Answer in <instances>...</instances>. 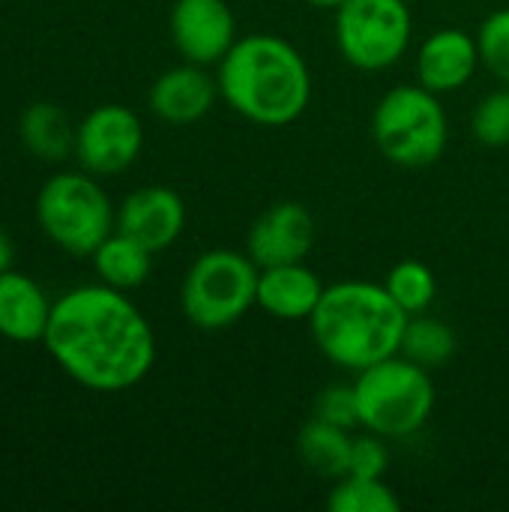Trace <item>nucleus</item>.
I'll return each instance as SVG.
<instances>
[{
	"instance_id": "nucleus-1",
	"label": "nucleus",
	"mask_w": 509,
	"mask_h": 512,
	"mask_svg": "<svg viewBox=\"0 0 509 512\" xmlns=\"http://www.w3.org/2000/svg\"><path fill=\"white\" fill-rule=\"evenodd\" d=\"M45 348L87 390L123 393L156 363V336L144 312L111 285H81L51 306Z\"/></svg>"
},
{
	"instance_id": "nucleus-2",
	"label": "nucleus",
	"mask_w": 509,
	"mask_h": 512,
	"mask_svg": "<svg viewBox=\"0 0 509 512\" xmlns=\"http://www.w3.org/2000/svg\"><path fill=\"white\" fill-rule=\"evenodd\" d=\"M219 93L225 105L258 126H288L300 120L312 99L306 57L282 36L249 33L219 60Z\"/></svg>"
},
{
	"instance_id": "nucleus-3",
	"label": "nucleus",
	"mask_w": 509,
	"mask_h": 512,
	"mask_svg": "<svg viewBox=\"0 0 509 512\" xmlns=\"http://www.w3.org/2000/svg\"><path fill=\"white\" fill-rule=\"evenodd\" d=\"M408 315L390 297L384 282H336L327 285L309 330L318 351L345 372H363L399 354Z\"/></svg>"
},
{
	"instance_id": "nucleus-4",
	"label": "nucleus",
	"mask_w": 509,
	"mask_h": 512,
	"mask_svg": "<svg viewBox=\"0 0 509 512\" xmlns=\"http://www.w3.org/2000/svg\"><path fill=\"white\" fill-rule=\"evenodd\" d=\"M360 426L387 441L417 435L435 411L432 372L393 354L354 378Z\"/></svg>"
},
{
	"instance_id": "nucleus-5",
	"label": "nucleus",
	"mask_w": 509,
	"mask_h": 512,
	"mask_svg": "<svg viewBox=\"0 0 509 512\" xmlns=\"http://www.w3.org/2000/svg\"><path fill=\"white\" fill-rule=\"evenodd\" d=\"M372 138L378 153L399 168L435 165L450 141V120L441 96L423 84L387 90L372 111Z\"/></svg>"
},
{
	"instance_id": "nucleus-6",
	"label": "nucleus",
	"mask_w": 509,
	"mask_h": 512,
	"mask_svg": "<svg viewBox=\"0 0 509 512\" xmlns=\"http://www.w3.org/2000/svg\"><path fill=\"white\" fill-rule=\"evenodd\" d=\"M258 276L261 267L249 252L210 249L198 255L180 288L186 321L210 333L240 324L258 306Z\"/></svg>"
},
{
	"instance_id": "nucleus-7",
	"label": "nucleus",
	"mask_w": 509,
	"mask_h": 512,
	"mask_svg": "<svg viewBox=\"0 0 509 512\" xmlns=\"http://www.w3.org/2000/svg\"><path fill=\"white\" fill-rule=\"evenodd\" d=\"M36 222L63 252L90 258L99 243L114 234L117 213L105 189L78 171L54 174L36 195Z\"/></svg>"
},
{
	"instance_id": "nucleus-8",
	"label": "nucleus",
	"mask_w": 509,
	"mask_h": 512,
	"mask_svg": "<svg viewBox=\"0 0 509 512\" xmlns=\"http://www.w3.org/2000/svg\"><path fill=\"white\" fill-rule=\"evenodd\" d=\"M414 33V15L405 0H345L336 9V45L345 63L360 72L396 66Z\"/></svg>"
},
{
	"instance_id": "nucleus-9",
	"label": "nucleus",
	"mask_w": 509,
	"mask_h": 512,
	"mask_svg": "<svg viewBox=\"0 0 509 512\" xmlns=\"http://www.w3.org/2000/svg\"><path fill=\"white\" fill-rule=\"evenodd\" d=\"M144 147V126L126 105H96L75 126V156L87 174H120Z\"/></svg>"
},
{
	"instance_id": "nucleus-10",
	"label": "nucleus",
	"mask_w": 509,
	"mask_h": 512,
	"mask_svg": "<svg viewBox=\"0 0 509 512\" xmlns=\"http://www.w3.org/2000/svg\"><path fill=\"white\" fill-rule=\"evenodd\" d=\"M168 30L180 57L198 66H219L237 42V21L225 0H174Z\"/></svg>"
},
{
	"instance_id": "nucleus-11",
	"label": "nucleus",
	"mask_w": 509,
	"mask_h": 512,
	"mask_svg": "<svg viewBox=\"0 0 509 512\" xmlns=\"http://www.w3.org/2000/svg\"><path fill=\"white\" fill-rule=\"evenodd\" d=\"M318 237L315 216L297 201H282L267 207L249 228L246 252L258 267L306 261Z\"/></svg>"
},
{
	"instance_id": "nucleus-12",
	"label": "nucleus",
	"mask_w": 509,
	"mask_h": 512,
	"mask_svg": "<svg viewBox=\"0 0 509 512\" xmlns=\"http://www.w3.org/2000/svg\"><path fill=\"white\" fill-rule=\"evenodd\" d=\"M480 66L483 63H480L477 33L459 27H441L429 33L414 57L417 84H423L438 96L468 87Z\"/></svg>"
},
{
	"instance_id": "nucleus-13",
	"label": "nucleus",
	"mask_w": 509,
	"mask_h": 512,
	"mask_svg": "<svg viewBox=\"0 0 509 512\" xmlns=\"http://www.w3.org/2000/svg\"><path fill=\"white\" fill-rule=\"evenodd\" d=\"M186 225V204L168 186H141L117 210V231L147 246L153 255L177 243Z\"/></svg>"
},
{
	"instance_id": "nucleus-14",
	"label": "nucleus",
	"mask_w": 509,
	"mask_h": 512,
	"mask_svg": "<svg viewBox=\"0 0 509 512\" xmlns=\"http://www.w3.org/2000/svg\"><path fill=\"white\" fill-rule=\"evenodd\" d=\"M219 81L207 72V66L183 63L162 72L150 87V108L159 120L171 126H189L207 117L219 99Z\"/></svg>"
},
{
	"instance_id": "nucleus-15",
	"label": "nucleus",
	"mask_w": 509,
	"mask_h": 512,
	"mask_svg": "<svg viewBox=\"0 0 509 512\" xmlns=\"http://www.w3.org/2000/svg\"><path fill=\"white\" fill-rule=\"evenodd\" d=\"M324 282L303 261L261 267L258 276V309L279 321H309L315 312Z\"/></svg>"
},
{
	"instance_id": "nucleus-16",
	"label": "nucleus",
	"mask_w": 509,
	"mask_h": 512,
	"mask_svg": "<svg viewBox=\"0 0 509 512\" xmlns=\"http://www.w3.org/2000/svg\"><path fill=\"white\" fill-rule=\"evenodd\" d=\"M51 321V303L45 291L24 273H0V336L12 342L45 339Z\"/></svg>"
},
{
	"instance_id": "nucleus-17",
	"label": "nucleus",
	"mask_w": 509,
	"mask_h": 512,
	"mask_svg": "<svg viewBox=\"0 0 509 512\" xmlns=\"http://www.w3.org/2000/svg\"><path fill=\"white\" fill-rule=\"evenodd\" d=\"M351 444H354L351 429H342L321 417H312L297 435V456L312 474H318L324 480H339L348 474Z\"/></svg>"
},
{
	"instance_id": "nucleus-18",
	"label": "nucleus",
	"mask_w": 509,
	"mask_h": 512,
	"mask_svg": "<svg viewBox=\"0 0 509 512\" xmlns=\"http://www.w3.org/2000/svg\"><path fill=\"white\" fill-rule=\"evenodd\" d=\"M90 258H93L99 279L117 291L141 288L150 276V267H153V252L147 246H141L138 240L120 234V231L108 234Z\"/></svg>"
},
{
	"instance_id": "nucleus-19",
	"label": "nucleus",
	"mask_w": 509,
	"mask_h": 512,
	"mask_svg": "<svg viewBox=\"0 0 509 512\" xmlns=\"http://www.w3.org/2000/svg\"><path fill=\"white\" fill-rule=\"evenodd\" d=\"M21 141L36 159L60 162L69 150H75V129L60 105L33 102L21 114Z\"/></svg>"
},
{
	"instance_id": "nucleus-20",
	"label": "nucleus",
	"mask_w": 509,
	"mask_h": 512,
	"mask_svg": "<svg viewBox=\"0 0 509 512\" xmlns=\"http://www.w3.org/2000/svg\"><path fill=\"white\" fill-rule=\"evenodd\" d=\"M456 351H459V339L447 321H438L429 312L408 318L405 333H402V345H399L402 357H408L417 366L432 372V369L447 366L456 357Z\"/></svg>"
},
{
	"instance_id": "nucleus-21",
	"label": "nucleus",
	"mask_w": 509,
	"mask_h": 512,
	"mask_svg": "<svg viewBox=\"0 0 509 512\" xmlns=\"http://www.w3.org/2000/svg\"><path fill=\"white\" fill-rule=\"evenodd\" d=\"M384 288L390 291V297L399 303V309L408 318L429 312L438 297V279H435L432 267L417 258H405V261L393 264L384 276Z\"/></svg>"
},
{
	"instance_id": "nucleus-22",
	"label": "nucleus",
	"mask_w": 509,
	"mask_h": 512,
	"mask_svg": "<svg viewBox=\"0 0 509 512\" xmlns=\"http://www.w3.org/2000/svg\"><path fill=\"white\" fill-rule=\"evenodd\" d=\"M327 507L330 512H399L402 501L387 486V480L345 474V477L333 480Z\"/></svg>"
},
{
	"instance_id": "nucleus-23",
	"label": "nucleus",
	"mask_w": 509,
	"mask_h": 512,
	"mask_svg": "<svg viewBox=\"0 0 509 512\" xmlns=\"http://www.w3.org/2000/svg\"><path fill=\"white\" fill-rule=\"evenodd\" d=\"M471 132L483 147H509V84H501L477 102Z\"/></svg>"
},
{
	"instance_id": "nucleus-24",
	"label": "nucleus",
	"mask_w": 509,
	"mask_h": 512,
	"mask_svg": "<svg viewBox=\"0 0 509 512\" xmlns=\"http://www.w3.org/2000/svg\"><path fill=\"white\" fill-rule=\"evenodd\" d=\"M480 63L501 84H509V6L495 9L477 30Z\"/></svg>"
},
{
	"instance_id": "nucleus-25",
	"label": "nucleus",
	"mask_w": 509,
	"mask_h": 512,
	"mask_svg": "<svg viewBox=\"0 0 509 512\" xmlns=\"http://www.w3.org/2000/svg\"><path fill=\"white\" fill-rule=\"evenodd\" d=\"M387 468H390V447H387V438H381V435H375V432L357 435L354 444H351V465H348V474L384 480V477H387Z\"/></svg>"
},
{
	"instance_id": "nucleus-26",
	"label": "nucleus",
	"mask_w": 509,
	"mask_h": 512,
	"mask_svg": "<svg viewBox=\"0 0 509 512\" xmlns=\"http://www.w3.org/2000/svg\"><path fill=\"white\" fill-rule=\"evenodd\" d=\"M315 417L342 426V429H354L360 426V411H357V393L354 384H330L318 402H315Z\"/></svg>"
},
{
	"instance_id": "nucleus-27",
	"label": "nucleus",
	"mask_w": 509,
	"mask_h": 512,
	"mask_svg": "<svg viewBox=\"0 0 509 512\" xmlns=\"http://www.w3.org/2000/svg\"><path fill=\"white\" fill-rule=\"evenodd\" d=\"M12 261H15V246H12L9 234L0 228V273L12 270Z\"/></svg>"
},
{
	"instance_id": "nucleus-28",
	"label": "nucleus",
	"mask_w": 509,
	"mask_h": 512,
	"mask_svg": "<svg viewBox=\"0 0 509 512\" xmlns=\"http://www.w3.org/2000/svg\"><path fill=\"white\" fill-rule=\"evenodd\" d=\"M306 3L315 6V9H333V12H336L345 0H306Z\"/></svg>"
}]
</instances>
